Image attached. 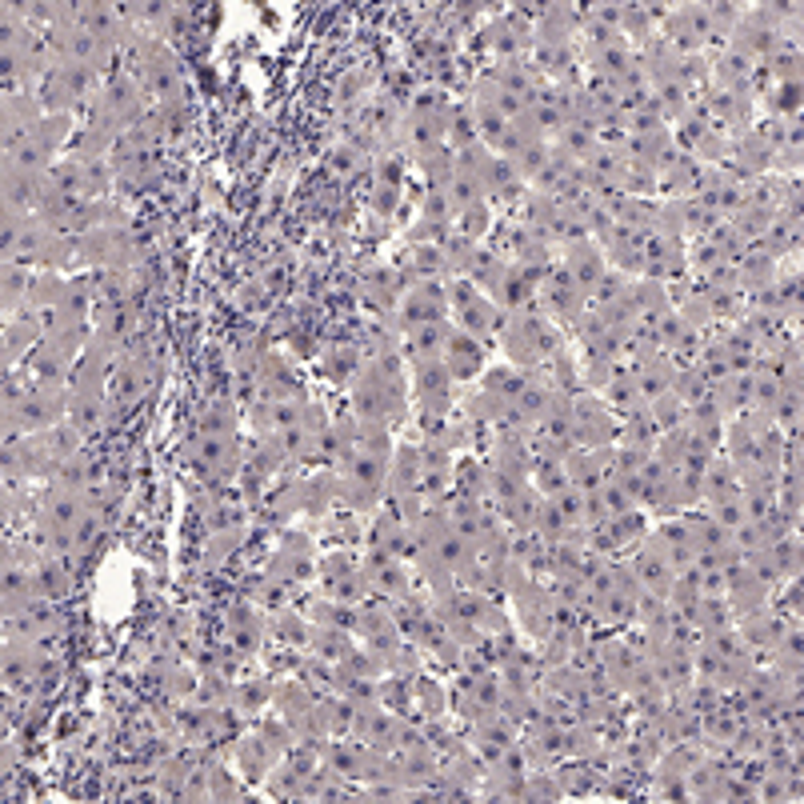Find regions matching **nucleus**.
I'll return each mask as SVG.
<instances>
[{
  "mask_svg": "<svg viewBox=\"0 0 804 804\" xmlns=\"http://www.w3.org/2000/svg\"><path fill=\"white\" fill-rule=\"evenodd\" d=\"M568 280L588 296V292H596V284L604 280V256H600V248H592V244H572V252H568Z\"/></svg>",
  "mask_w": 804,
  "mask_h": 804,
  "instance_id": "obj_1",
  "label": "nucleus"
},
{
  "mask_svg": "<svg viewBox=\"0 0 804 804\" xmlns=\"http://www.w3.org/2000/svg\"><path fill=\"white\" fill-rule=\"evenodd\" d=\"M448 372H456V376H472V372H480V348H476L468 336L448 340Z\"/></svg>",
  "mask_w": 804,
  "mask_h": 804,
  "instance_id": "obj_2",
  "label": "nucleus"
}]
</instances>
